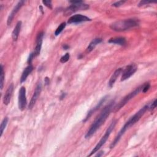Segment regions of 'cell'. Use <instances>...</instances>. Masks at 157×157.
<instances>
[{"mask_svg": "<svg viewBox=\"0 0 157 157\" xmlns=\"http://www.w3.org/2000/svg\"><path fill=\"white\" fill-rule=\"evenodd\" d=\"M39 9H40V10L41 11L42 13H44V12H43V9H42V6H40V7H39Z\"/></svg>", "mask_w": 157, "mask_h": 157, "instance_id": "33", "label": "cell"}, {"mask_svg": "<svg viewBox=\"0 0 157 157\" xmlns=\"http://www.w3.org/2000/svg\"><path fill=\"white\" fill-rule=\"evenodd\" d=\"M117 121L116 120H113L111 124L109 125V126L108 127V128L107 129L104 135L102 137V138L100 139V140L99 141V142L97 144V145L95 146V147L92 150V151H91L90 154L88 155V156H90L91 155H93L94 153H95L96 152H97L104 145V144L106 142L107 140L108 139V138L109 137L110 134H111L112 130L114 129L115 124H116Z\"/></svg>", "mask_w": 157, "mask_h": 157, "instance_id": "4", "label": "cell"}, {"mask_svg": "<svg viewBox=\"0 0 157 157\" xmlns=\"http://www.w3.org/2000/svg\"><path fill=\"white\" fill-rule=\"evenodd\" d=\"M107 97H108L107 96H105L103 97V98L99 101V102L97 104V105H96L94 107H93V109H91L88 112V113H87L86 116L85 117V119L83 120V122H86V121L91 117V115L101 107V105L103 104V103H104V102L105 101V100L107 99Z\"/></svg>", "mask_w": 157, "mask_h": 157, "instance_id": "13", "label": "cell"}, {"mask_svg": "<svg viewBox=\"0 0 157 157\" xmlns=\"http://www.w3.org/2000/svg\"><path fill=\"white\" fill-rule=\"evenodd\" d=\"M70 58V55L69 53H66L64 56H63L61 58H60V62L62 63H66L67 61H69Z\"/></svg>", "mask_w": 157, "mask_h": 157, "instance_id": "23", "label": "cell"}, {"mask_svg": "<svg viewBox=\"0 0 157 157\" xmlns=\"http://www.w3.org/2000/svg\"><path fill=\"white\" fill-rule=\"evenodd\" d=\"M44 34L43 32H40L37 36L36 40V46L34 48V51L33 52L34 56H37L40 54Z\"/></svg>", "mask_w": 157, "mask_h": 157, "instance_id": "12", "label": "cell"}, {"mask_svg": "<svg viewBox=\"0 0 157 157\" xmlns=\"http://www.w3.org/2000/svg\"><path fill=\"white\" fill-rule=\"evenodd\" d=\"M25 1H20L17 4L16 6L13 7V9H12L11 13L9 14V17H8V18H7V25H10V23H12L14 17L15 16V15L17 14V13L18 12V10L20 9V8L24 5Z\"/></svg>", "mask_w": 157, "mask_h": 157, "instance_id": "11", "label": "cell"}, {"mask_svg": "<svg viewBox=\"0 0 157 157\" xmlns=\"http://www.w3.org/2000/svg\"><path fill=\"white\" fill-rule=\"evenodd\" d=\"M139 21L136 19L129 18L119 20L110 25V28L115 31H124L132 28L137 26Z\"/></svg>", "mask_w": 157, "mask_h": 157, "instance_id": "3", "label": "cell"}, {"mask_svg": "<svg viewBox=\"0 0 157 157\" xmlns=\"http://www.w3.org/2000/svg\"><path fill=\"white\" fill-rule=\"evenodd\" d=\"M137 71V66L134 64H131L126 67L124 69H122V76L121 81H124L129 78L131 75H132Z\"/></svg>", "mask_w": 157, "mask_h": 157, "instance_id": "7", "label": "cell"}, {"mask_svg": "<svg viewBox=\"0 0 157 157\" xmlns=\"http://www.w3.org/2000/svg\"><path fill=\"white\" fill-rule=\"evenodd\" d=\"M108 42L110 44L120 45H124L126 44V39L123 37H112L108 40Z\"/></svg>", "mask_w": 157, "mask_h": 157, "instance_id": "17", "label": "cell"}, {"mask_svg": "<svg viewBox=\"0 0 157 157\" xmlns=\"http://www.w3.org/2000/svg\"><path fill=\"white\" fill-rule=\"evenodd\" d=\"M88 8H89V6L88 4H85L83 1H81L80 2H78V3L72 4L70 6H69L67 9H65L64 15H68L78 10H86Z\"/></svg>", "mask_w": 157, "mask_h": 157, "instance_id": "6", "label": "cell"}, {"mask_svg": "<svg viewBox=\"0 0 157 157\" xmlns=\"http://www.w3.org/2000/svg\"><path fill=\"white\" fill-rule=\"evenodd\" d=\"M63 48L64 50H67V49L69 48V45H66V44H64V45L63 46Z\"/></svg>", "mask_w": 157, "mask_h": 157, "instance_id": "31", "label": "cell"}, {"mask_svg": "<svg viewBox=\"0 0 157 157\" xmlns=\"http://www.w3.org/2000/svg\"><path fill=\"white\" fill-rule=\"evenodd\" d=\"M103 155V152L102 151H100V152H99L96 156H102Z\"/></svg>", "mask_w": 157, "mask_h": 157, "instance_id": "32", "label": "cell"}, {"mask_svg": "<svg viewBox=\"0 0 157 157\" xmlns=\"http://www.w3.org/2000/svg\"><path fill=\"white\" fill-rule=\"evenodd\" d=\"M21 21H19L17 22L15 27L14 28V29L12 33V37L14 41H16L18 37L19 33H20V29H21Z\"/></svg>", "mask_w": 157, "mask_h": 157, "instance_id": "18", "label": "cell"}, {"mask_svg": "<svg viewBox=\"0 0 157 157\" xmlns=\"http://www.w3.org/2000/svg\"><path fill=\"white\" fill-rule=\"evenodd\" d=\"M65 27H66V23H65V22L61 23L59 25V26L56 28V29L55 30V36H58V34H59L62 32V31L64 29Z\"/></svg>", "mask_w": 157, "mask_h": 157, "instance_id": "22", "label": "cell"}, {"mask_svg": "<svg viewBox=\"0 0 157 157\" xmlns=\"http://www.w3.org/2000/svg\"><path fill=\"white\" fill-rule=\"evenodd\" d=\"M150 85L149 83H145L144 84H143V87H142V93H146L150 88Z\"/></svg>", "mask_w": 157, "mask_h": 157, "instance_id": "24", "label": "cell"}, {"mask_svg": "<svg viewBox=\"0 0 157 157\" xmlns=\"http://www.w3.org/2000/svg\"><path fill=\"white\" fill-rule=\"evenodd\" d=\"M4 82V72L2 65H1V74H0V88L1 90H2Z\"/></svg>", "mask_w": 157, "mask_h": 157, "instance_id": "21", "label": "cell"}, {"mask_svg": "<svg viewBox=\"0 0 157 157\" xmlns=\"http://www.w3.org/2000/svg\"><path fill=\"white\" fill-rule=\"evenodd\" d=\"M121 72H122V69L121 68H118L113 72V74L111 76V77H110V78L109 81V83H108L109 86L110 88H112L113 86L115 81L117 80V78L120 75V74L121 73Z\"/></svg>", "mask_w": 157, "mask_h": 157, "instance_id": "16", "label": "cell"}, {"mask_svg": "<svg viewBox=\"0 0 157 157\" xmlns=\"http://www.w3.org/2000/svg\"><path fill=\"white\" fill-rule=\"evenodd\" d=\"M13 90V83H11L8 88L7 89L5 94L4 96V98H3V103L5 105H8L10 101V99L12 95V92Z\"/></svg>", "mask_w": 157, "mask_h": 157, "instance_id": "14", "label": "cell"}, {"mask_svg": "<svg viewBox=\"0 0 157 157\" xmlns=\"http://www.w3.org/2000/svg\"><path fill=\"white\" fill-rule=\"evenodd\" d=\"M91 20L88 18L86 16L81 15V14H76L74 15H72L71 17L68 21L67 23L69 24H72V23H81V22H84V21H91Z\"/></svg>", "mask_w": 157, "mask_h": 157, "instance_id": "10", "label": "cell"}, {"mask_svg": "<svg viewBox=\"0 0 157 157\" xmlns=\"http://www.w3.org/2000/svg\"><path fill=\"white\" fill-rule=\"evenodd\" d=\"M143 87V85L139 86V87L136 88L133 91L129 93L128 95L124 96L117 105H115L113 107V112H116L118 111L121 108H122L125 104H126L131 99H132L134 97H135L136 95H137L140 91H142Z\"/></svg>", "mask_w": 157, "mask_h": 157, "instance_id": "5", "label": "cell"}, {"mask_svg": "<svg viewBox=\"0 0 157 157\" xmlns=\"http://www.w3.org/2000/svg\"><path fill=\"white\" fill-rule=\"evenodd\" d=\"M33 70V66L31 64H29L24 69V71H23V73L21 74V78H20V83H22L23 82H24L26 80L27 77L31 73Z\"/></svg>", "mask_w": 157, "mask_h": 157, "instance_id": "15", "label": "cell"}, {"mask_svg": "<svg viewBox=\"0 0 157 157\" xmlns=\"http://www.w3.org/2000/svg\"><path fill=\"white\" fill-rule=\"evenodd\" d=\"M34 53L33 52L31 53L29 55V57H28V63L29 64H31V62L33 61V59L34 58Z\"/></svg>", "mask_w": 157, "mask_h": 157, "instance_id": "27", "label": "cell"}, {"mask_svg": "<svg viewBox=\"0 0 157 157\" xmlns=\"http://www.w3.org/2000/svg\"><path fill=\"white\" fill-rule=\"evenodd\" d=\"M44 82H45V84L46 85H49V83H50V78H49L48 77H46L44 78Z\"/></svg>", "mask_w": 157, "mask_h": 157, "instance_id": "30", "label": "cell"}, {"mask_svg": "<svg viewBox=\"0 0 157 157\" xmlns=\"http://www.w3.org/2000/svg\"><path fill=\"white\" fill-rule=\"evenodd\" d=\"M156 102H157L156 99H155V100H154V101L152 102V104H151V106H150V107H149L148 109H150V110H153V109H154L156 107Z\"/></svg>", "mask_w": 157, "mask_h": 157, "instance_id": "29", "label": "cell"}, {"mask_svg": "<svg viewBox=\"0 0 157 157\" xmlns=\"http://www.w3.org/2000/svg\"><path fill=\"white\" fill-rule=\"evenodd\" d=\"M102 39L101 38H96V39H93V40L90 43V44L88 45V46L87 47L86 50V52H87V53L91 52L98 44H99V43H101V42H102Z\"/></svg>", "mask_w": 157, "mask_h": 157, "instance_id": "19", "label": "cell"}, {"mask_svg": "<svg viewBox=\"0 0 157 157\" xmlns=\"http://www.w3.org/2000/svg\"><path fill=\"white\" fill-rule=\"evenodd\" d=\"M149 106L148 105H144L143 107H142L137 112H136L132 117H131L128 121L126 122V123L124 124V126L121 128L120 131L118 132V134L115 137V139L112 142V143L110 144V148H113L116 144L118 142L120 139H121V136L124 134V133L126 132V131L131 126L134 125L136 123H137L140 118L141 117L144 115V114L145 113V112L148 109Z\"/></svg>", "mask_w": 157, "mask_h": 157, "instance_id": "2", "label": "cell"}, {"mask_svg": "<svg viewBox=\"0 0 157 157\" xmlns=\"http://www.w3.org/2000/svg\"><path fill=\"white\" fill-rule=\"evenodd\" d=\"M8 121H9V118H8L7 117H6L3 119V120L1 122V126H0V136L1 137L2 136V133L4 132V130L5 129V128H6L7 124Z\"/></svg>", "mask_w": 157, "mask_h": 157, "instance_id": "20", "label": "cell"}, {"mask_svg": "<svg viewBox=\"0 0 157 157\" xmlns=\"http://www.w3.org/2000/svg\"><path fill=\"white\" fill-rule=\"evenodd\" d=\"M41 90H42V83H41V82L39 81L36 86L34 92L33 93V96L31 99V101L29 102V104L28 105L29 109H31L34 107L35 103L36 102V101L40 94Z\"/></svg>", "mask_w": 157, "mask_h": 157, "instance_id": "9", "label": "cell"}, {"mask_svg": "<svg viewBox=\"0 0 157 157\" xmlns=\"http://www.w3.org/2000/svg\"><path fill=\"white\" fill-rule=\"evenodd\" d=\"M18 103L19 109L21 110H23L25 109L27 103L26 96V88L24 86H21L20 88Z\"/></svg>", "mask_w": 157, "mask_h": 157, "instance_id": "8", "label": "cell"}, {"mask_svg": "<svg viewBox=\"0 0 157 157\" xmlns=\"http://www.w3.org/2000/svg\"><path fill=\"white\" fill-rule=\"evenodd\" d=\"M151 3V2H149V1H140V2L138 4V6L139 7H140V6H142L144 5H147L148 4Z\"/></svg>", "mask_w": 157, "mask_h": 157, "instance_id": "28", "label": "cell"}, {"mask_svg": "<svg viewBox=\"0 0 157 157\" xmlns=\"http://www.w3.org/2000/svg\"><path fill=\"white\" fill-rule=\"evenodd\" d=\"M125 2L124 1H117L115 2H114L113 4H112V6H114V7H120V6L123 5L124 3Z\"/></svg>", "mask_w": 157, "mask_h": 157, "instance_id": "26", "label": "cell"}, {"mask_svg": "<svg viewBox=\"0 0 157 157\" xmlns=\"http://www.w3.org/2000/svg\"><path fill=\"white\" fill-rule=\"evenodd\" d=\"M64 96H65V93H64H64H63V94H62V95H61V96L60 98H61V99H62L63 98H64Z\"/></svg>", "mask_w": 157, "mask_h": 157, "instance_id": "34", "label": "cell"}, {"mask_svg": "<svg viewBox=\"0 0 157 157\" xmlns=\"http://www.w3.org/2000/svg\"><path fill=\"white\" fill-rule=\"evenodd\" d=\"M42 3L48 8L52 9V4L51 1H47V0H44L42 1Z\"/></svg>", "mask_w": 157, "mask_h": 157, "instance_id": "25", "label": "cell"}, {"mask_svg": "<svg viewBox=\"0 0 157 157\" xmlns=\"http://www.w3.org/2000/svg\"><path fill=\"white\" fill-rule=\"evenodd\" d=\"M114 104H115L114 101H112L105 107H104V108L102 110L99 115L94 120L90 129L85 134L86 139L90 138L91 136H92L95 133V132L101 127V126L105 122V121L109 117L110 112L113 109V107H114Z\"/></svg>", "mask_w": 157, "mask_h": 157, "instance_id": "1", "label": "cell"}]
</instances>
